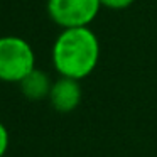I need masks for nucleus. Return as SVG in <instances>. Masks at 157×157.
<instances>
[{
	"mask_svg": "<svg viewBox=\"0 0 157 157\" xmlns=\"http://www.w3.org/2000/svg\"><path fill=\"white\" fill-rule=\"evenodd\" d=\"M36 68L32 46L19 36L0 37V81L21 83Z\"/></svg>",
	"mask_w": 157,
	"mask_h": 157,
	"instance_id": "obj_2",
	"label": "nucleus"
},
{
	"mask_svg": "<svg viewBox=\"0 0 157 157\" xmlns=\"http://www.w3.org/2000/svg\"><path fill=\"white\" fill-rule=\"evenodd\" d=\"M100 0H48V14L63 29L88 27L100 12Z\"/></svg>",
	"mask_w": 157,
	"mask_h": 157,
	"instance_id": "obj_3",
	"label": "nucleus"
},
{
	"mask_svg": "<svg viewBox=\"0 0 157 157\" xmlns=\"http://www.w3.org/2000/svg\"><path fill=\"white\" fill-rule=\"evenodd\" d=\"M19 86H21L22 95H24L27 100L37 101V100H44V98L49 96L52 83H51L49 76L46 75L44 71L34 68L21 83H19Z\"/></svg>",
	"mask_w": 157,
	"mask_h": 157,
	"instance_id": "obj_5",
	"label": "nucleus"
},
{
	"mask_svg": "<svg viewBox=\"0 0 157 157\" xmlns=\"http://www.w3.org/2000/svg\"><path fill=\"white\" fill-rule=\"evenodd\" d=\"M9 144H10V135H9V130L4 123L0 122V157H4L5 152L9 149Z\"/></svg>",
	"mask_w": 157,
	"mask_h": 157,
	"instance_id": "obj_7",
	"label": "nucleus"
},
{
	"mask_svg": "<svg viewBox=\"0 0 157 157\" xmlns=\"http://www.w3.org/2000/svg\"><path fill=\"white\" fill-rule=\"evenodd\" d=\"M135 0H100L101 7L112 9V10H123V9L130 7Z\"/></svg>",
	"mask_w": 157,
	"mask_h": 157,
	"instance_id": "obj_6",
	"label": "nucleus"
},
{
	"mask_svg": "<svg viewBox=\"0 0 157 157\" xmlns=\"http://www.w3.org/2000/svg\"><path fill=\"white\" fill-rule=\"evenodd\" d=\"M81 96H83V91L78 79L61 76L59 79H56L52 83L48 98L56 112L71 113L81 103Z\"/></svg>",
	"mask_w": 157,
	"mask_h": 157,
	"instance_id": "obj_4",
	"label": "nucleus"
},
{
	"mask_svg": "<svg viewBox=\"0 0 157 157\" xmlns=\"http://www.w3.org/2000/svg\"><path fill=\"white\" fill-rule=\"evenodd\" d=\"M52 66L59 76L85 79L100 59V41L90 27L63 29L52 44Z\"/></svg>",
	"mask_w": 157,
	"mask_h": 157,
	"instance_id": "obj_1",
	"label": "nucleus"
}]
</instances>
